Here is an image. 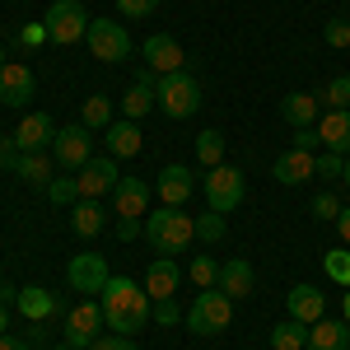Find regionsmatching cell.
I'll list each match as a JSON object with an SVG mask.
<instances>
[{
    "instance_id": "obj_1",
    "label": "cell",
    "mask_w": 350,
    "mask_h": 350,
    "mask_svg": "<svg viewBox=\"0 0 350 350\" xmlns=\"http://www.w3.org/2000/svg\"><path fill=\"white\" fill-rule=\"evenodd\" d=\"M103 323L108 332L117 336H135V332H145L150 327V313H154V299L145 295V285H135L131 275H112L108 285H103Z\"/></svg>"
},
{
    "instance_id": "obj_2",
    "label": "cell",
    "mask_w": 350,
    "mask_h": 350,
    "mask_svg": "<svg viewBox=\"0 0 350 350\" xmlns=\"http://www.w3.org/2000/svg\"><path fill=\"white\" fill-rule=\"evenodd\" d=\"M191 239H196V215H187L183 206H159L154 215H145V243L163 257L191 247Z\"/></svg>"
},
{
    "instance_id": "obj_3",
    "label": "cell",
    "mask_w": 350,
    "mask_h": 350,
    "mask_svg": "<svg viewBox=\"0 0 350 350\" xmlns=\"http://www.w3.org/2000/svg\"><path fill=\"white\" fill-rule=\"evenodd\" d=\"M154 98H159L163 117H173V122H187L191 112L201 108V80H196L191 70L159 75V89H154Z\"/></svg>"
},
{
    "instance_id": "obj_4",
    "label": "cell",
    "mask_w": 350,
    "mask_h": 350,
    "mask_svg": "<svg viewBox=\"0 0 350 350\" xmlns=\"http://www.w3.org/2000/svg\"><path fill=\"white\" fill-rule=\"evenodd\" d=\"M229 318H234V299L215 285V290H196V299H191L183 323H187L196 336H219V332L229 327Z\"/></svg>"
},
{
    "instance_id": "obj_5",
    "label": "cell",
    "mask_w": 350,
    "mask_h": 350,
    "mask_svg": "<svg viewBox=\"0 0 350 350\" xmlns=\"http://www.w3.org/2000/svg\"><path fill=\"white\" fill-rule=\"evenodd\" d=\"M201 191H206V206L215 215H229V211H239V201L247 196V183H243V173L234 163H215V168H206Z\"/></svg>"
},
{
    "instance_id": "obj_6",
    "label": "cell",
    "mask_w": 350,
    "mask_h": 350,
    "mask_svg": "<svg viewBox=\"0 0 350 350\" xmlns=\"http://www.w3.org/2000/svg\"><path fill=\"white\" fill-rule=\"evenodd\" d=\"M42 24H47V42H56V47H75L89 38V14L80 0H52Z\"/></svg>"
},
{
    "instance_id": "obj_7",
    "label": "cell",
    "mask_w": 350,
    "mask_h": 350,
    "mask_svg": "<svg viewBox=\"0 0 350 350\" xmlns=\"http://www.w3.org/2000/svg\"><path fill=\"white\" fill-rule=\"evenodd\" d=\"M84 42H89V52L98 56L103 66H122L135 47L131 33L117 24V19H89V38H84Z\"/></svg>"
},
{
    "instance_id": "obj_8",
    "label": "cell",
    "mask_w": 350,
    "mask_h": 350,
    "mask_svg": "<svg viewBox=\"0 0 350 350\" xmlns=\"http://www.w3.org/2000/svg\"><path fill=\"white\" fill-rule=\"evenodd\" d=\"M66 280H70V290L98 299V295H103V285L112 280V271H108V262H103V252H75L70 267H66Z\"/></svg>"
},
{
    "instance_id": "obj_9",
    "label": "cell",
    "mask_w": 350,
    "mask_h": 350,
    "mask_svg": "<svg viewBox=\"0 0 350 350\" xmlns=\"http://www.w3.org/2000/svg\"><path fill=\"white\" fill-rule=\"evenodd\" d=\"M103 304L98 299H84V304H75L70 313H66V341L70 346H80V350H89L98 336H103Z\"/></svg>"
},
{
    "instance_id": "obj_10",
    "label": "cell",
    "mask_w": 350,
    "mask_h": 350,
    "mask_svg": "<svg viewBox=\"0 0 350 350\" xmlns=\"http://www.w3.org/2000/svg\"><path fill=\"white\" fill-rule=\"evenodd\" d=\"M89 150H94V140H89V126H61V131H56V140H52V159L61 163V168H70V173H80L84 163L94 159V154H89Z\"/></svg>"
},
{
    "instance_id": "obj_11",
    "label": "cell",
    "mask_w": 350,
    "mask_h": 350,
    "mask_svg": "<svg viewBox=\"0 0 350 350\" xmlns=\"http://www.w3.org/2000/svg\"><path fill=\"white\" fill-rule=\"evenodd\" d=\"M140 52H145V66H150L154 75H173V70H187L183 42H178V38H168V33H150Z\"/></svg>"
},
{
    "instance_id": "obj_12",
    "label": "cell",
    "mask_w": 350,
    "mask_h": 350,
    "mask_svg": "<svg viewBox=\"0 0 350 350\" xmlns=\"http://www.w3.org/2000/svg\"><path fill=\"white\" fill-rule=\"evenodd\" d=\"M117 178H122V173H117V159H112V154H103V159H89L80 173H75L80 201H94V196L112 191V187H117Z\"/></svg>"
},
{
    "instance_id": "obj_13",
    "label": "cell",
    "mask_w": 350,
    "mask_h": 350,
    "mask_svg": "<svg viewBox=\"0 0 350 350\" xmlns=\"http://www.w3.org/2000/svg\"><path fill=\"white\" fill-rule=\"evenodd\" d=\"M154 89H159V75L150 70V66H140L135 70L131 89H126V98H122V112H126V122H140L150 108H159V98H154Z\"/></svg>"
},
{
    "instance_id": "obj_14",
    "label": "cell",
    "mask_w": 350,
    "mask_h": 350,
    "mask_svg": "<svg viewBox=\"0 0 350 350\" xmlns=\"http://www.w3.org/2000/svg\"><path fill=\"white\" fill-rule=\"evenodd\" d=\"M14 308H19V318H28V323H47V318H56V313L66 308V304H61V295L47 290V285H24L19 299H14Z\"/></svg>"
},
{
    "instance_id": "obj_15",
    "label": "cell",
    "mask_w": 350,
    "mask_h": 350,
    "mask_svg": "<svg viewBox=\"0 0 350 350\" xmlns=\"http://www.w3.org/2000/svg\"><path fill=\"white\" fill-rule=\"evenodd\" d=\"M191 191H196V173H191L187 163H168L159 173V183H154V196H159L163 206H187Z\"/></svg>"
},
{
    "instance_id": "obj_16",
    "label": "cell",
    "mask_w": 350,
    "mask_h": 350,
    "mask_svg": "<svg viewBox=\"0 0 350 350\" xmlns=\"http://www.w3.org/2000/svg\"><path fill=\"white\" fill-rule=\"evenodd\" d=\"M0 103H5V108L33 103V70H28V66H19V61H5V66H0Z\"/></svg>"
},
{
    "instance_id": "obj_17",
    "label": "cell",
    "mask_w": 350,
    "mask_h": 350,
    "mask_svg": "<svg viewBox=\"0 0 350 350\" xmlns=\"http://www.w3.org/2000/svg\"><path fill=\"white\" fill-rule=\"evenodd\" d=\"M308 178H318V154H308V150H280L275 154V183H285V187H299V183H308Z\"/></svg>"
},
{
    "instance_id": "obj_18",
    "label": "cell",
    "mask_w": 350,
    "mask_h": 350,
    "mask_svg": "<svg viewBox=\"0 0 350 350\" xmlns=\"http://www.w3.org/2000/svg\"><path fill=\"white\" fill-rule=\"evenodd\" d=\"M61 126H52V117L47 112H28L24 122H19V131H14V140H19V154H38V150H52V140Z\"/></svg>"
},
{
    "instance_id": "obj_19",
    "label": "cell",
    "mask_w": 350,
    "mask_h": 350,
    "mask_svg": "<svg viewBox=\"0 0 350 350\" xmlns=\"http://www.w3.org/2000/svg\"><path fill=\"white\" fill-rule=\"evenodd\" d=\"M318 140H323V150H332V154L346 159L350 154V112L323 108V117H318Z\"/></svg>"
},
{
    "instance_id": "obj_20",
    "label": "cell",
    "mask_w": 350,
    "mask_h": 350,
    "mask_svg": "<svg viewBox=\"0 0 350 350\" xmlns=\"http://www.w3.org/2000/svg\"><path fill=\"white\" fill-rule=\"evenodd\" d=\"M150 196L154 187L150 183H140V178H117V187H112V206H117V215H145L150 211Z\"/></svg>"
},
{
    "instance_id": "obj_21",
    "label": "cell",
    "mask_w": 350,
    "mask_h": 350,
    "mask_svg": "<svg viewBox=\"0 0 350 350\" xmlns=\"http://www.w3.org/2000/svg\"><path fill=\"white\" fill-rule=\"evenodd\" d=\"M178 285H183V271H178V262L173 257H159V262H150V271H145V295L154 299H173L178 295Z\"/></svg>"
},
{
    "instance_id": "obj_22",
    "label": "cell",
    "mask_w": 350,
    "mask_h": 350,
    "mask_svg": "<svg viewBox=\"0 0 350 350\" xmlns=\"http://www.w3.org/2000/svg\"><path fill=\"white\" fill-rule=\"evenodd\" d=\"M290 318H295V323H304V327L323 323V318H327L323 290H313V285H295V290H290Z\"/></svg>"
},
{
    "instance_id": "obj_23",
    "label": "cell",
    "mask_w": 350,
    "mask_h": 350,
    "mask_svg": "<svg viewBox=\"0 0 350 350\" xmlns=\"http://www.w3.org/2000/svg\"><path fill=\"white\" fill-rule=\"evenodd\" d=\"M280 117L290 122V126H318V117H323V94H285V103H280Z\"/></svg>"
},
{
    "instance_id": "obj_24",
    "label": "cell",
    "mask_w": 350,
    "mask_h": 350,
    "mask_svg": "<svg viewBox=\"0 0 350 350\" xmlns=\"http://www.w3.org/2000/svg\"><path fill=\"white\" fill-rule=\"evenodd\" d=\"M252 285H257V271H252V262H243V257H234V262H219V290L229 299H247L252 295Z\"/></svg>"
},
{
    "instance_id": "obj_25",
    "label": "cell",
    "mask_w": 350,
    "mask_h": 350,
    "mask_svg": "<svg viewBox=\"0 0 350 350\" xmlns=\"http://www.w3.org/2000/svg\"><path fill=\"white\" fill-rule=\"evenodd\" d=\"M140 145H145V135H140L135 122H112L108 126V154L112 159H135Z\"/></svg>"
},
{
    "instance_id": "obj_26",
    "label": "cell",
    "mask_w": 350,
    "mask_h": 350,
    "mask_svg": "<svg viewBox=\"0 0 350 350\" xmlns=\"http://www.w3.org/2000/svg\"><path fill=\"white\" fill-rule=\"evenodd\" d=\"M308 350H350V323H332V318L313 323L308 327Z\"/></svg>"
},
{
    "instance_id": "obj_27",
    "label": "cell",
    "mask_w": 350,
    "mask_h": 350,
    "mask_svg": "<svg viewBox=\"0 0 350 350\" xmlns=\"http://www.w3.org/2000/svg\"><path fill=\"white\" fill-rule=\"evenodd\" d=\"M103 224H108V215H103L98 201H75V211H70V229H75L80 239H98Z\"/></svg>"
},
{
    "instance_id": "obj_28",
    "label": "cell",
    "mask_w": 350,
    "mask_h": 350,
    "mask_svg": "<svg viewBox=\"0 0 350 350\" xmlns=\"http://www.w3.org/2000/svg\"><path fill=\"white\" fill-rule=\"evenodd\" d=\"M14 178H24L28 187H47V183H52V159H47V150H38V154H19Z\"/></svg>"
},
{
    "instance_id": "obj_29",
    "label": "cell",
    "mask_w": 350,
    "mask_h": 350,
    "mask_svg": "<svg viewBox=\"0 0 350 350\" xmlns=\"http://www.w3.org/2000/svg\"><path fill=\"white\" fill-rule=\"evenodd\" d=\"M271 350H308V327L285 318L280 327H271Z\"/></svg>"
},
{
    "instance_id": "obj_30",
    "label": "cell",
    "mask_w": 350,
    "mask_h": 350,
    "mask_svg": "<svg viewBox=\"0 0 350 350\" xmlns=\"http://www.w3.org/2000/svg\"><path fill=\"white\" fill-rule=\"evenodd\" d=\"M80 122L89 126V131H98V126L108 131V126H112V98H103V94H89V98L80 103Z\"/></svg>"
},
{
    "instance_id": "obj_31",
    "label": "cell",
    "mask_w": 350,
    "mask_h": 350,
    "mask_svg": "<svg viewBox=\"0 0 350 350\" xmlns=\"http://www.w3.org/2000/svg\"><path fill=\"white\" fill-rule=\"evenodd\" d=\"M196 163H201V168H215V163H224V135H219L215 126L196 135Z\"/></svg>"
},
{
    "instance_id": "obj_32",
    "label": "cell",
    "mask_w": 350,
    "mask_h": 350,
    "mask_svg": "<svg viewBox=\"0 0 350 350\" xmlns=\"http://www.w3.org/2000/svg\"><path fill=\"white\" fill-rule=\"evenodd\" d=\"M187 275H191V285H196V290H215V285H219V262H211V257L201 252V257H191Z\"/></svg>"
},
{
    "instance_id": "obj_33",
    "label": "cell",
    "mask_w": 350,
    "mask_h": 350,
    "mask_svg": "<svg viewBox=\"0 0 350 350\" xmlns=\"http://www.w3.org/2000/svg\"><path fill=\"white\" fill-rule=\"evenodd\" d=\"M323 271H327V280H336L341 290H350V252H327Z\"/></svg>"
},
{
    "instance_id": "obj_34",
    "label": "cell",
    "mask_w": 350,
    "mask_h": 350,
    "mask_svg": "<svg viewBox=\"0 0 350 350\" xmlns=\"http://www.w3.org/2000/svg\"><path fill=\"white\" fill-rule=\"evenodd\" d=\"M323 108H341V112H350V75H336V80L323 89Z\"/></svg>"
},
{
    "instance_id": "obj_35",
    "label": "cell",
    "mask_w": 350,
    "mask_h": 350,
    "mask_svg": "<svg viewBox=\"0 0 350 350\" xmlns=\"http://www.w3.org/2000/svg\"><path fill=\"white\" fill-rule=\"evenodd\" d=\"M224 234H229V224H224V215H215V211L196 219V239L201 243H224Z\"/></svg>"
},
{
    "instance_id": "obj_36",
    "label": "cell",
    "mask_w": 350,
    "mask_h": 350,
    "mask_svg": "<svg viewBox=\"0 0 350 350\" xmlns=\"http://www.w3.org/2000/svg\"><path fill=\"white\" fill-rule=\"evenodd\" d=\"M336 215H341V196L336 191H318L313 196V219H332L336 224Z\"/></svg>"
},
{
    "instance_id": "obj_37",
    "label": "cell",
    "mask_w": 350,
    "mask_h": 350,
    "mask_svg": "<svg viewBox=\"0 0 350 350\" xmlns=\"http://www.w3.org/2000/svg\"><path fill=\"white\" fill-rule=\"evenodd\" d=\"M47 196L61 201V206H75V201H80V187H75V178H52V183H47Z\"/></svg>"
},
{
    "instance_id": "obj_38",
    "label": "cell",
    "mask_w": 350,
    "mask_h": 350,
    "mask_svg": "<svg viewBox=\"0 0 350 350\" xmlns=\"http://www.w3.org/2000/svg\"><path fill=\"white\" fill-rule=\"evenodd\" d=\"M183 318H187V313H183L173 299H159V304H154V313H150V323H154V327H173V323H183Z\"/></svg>"
},
{
    "instance_id": "obj_39",
    "label": "cell",
    "mask_w": 350,
    "mask_h": 350,
    "mask_svg": "<svg viewBox=\"0 0 350 350\" xmlns=\"http://www.w3.org/2000/svg\"><path fill=\"white\" fill-rule=\"evenodd\" d=\"M323 38H327V47H350V19H327Z\"/></svg>"
},
{
    "instance_id": "obj_40",
    "label": "cell",
    "mask_w": 350,
    "mask_h": 350,
    "mask_svg": "<svg viewBox=\"0 0 350 350\" xmlns=\"http://www.w3.org/2000/svg\"><path fill=\"white\" fill-rule=\"evenodd\" d=\"M159 10V0H117V14H126V19H150Z\"/></svg>"
},
{
    "instance_id": "obj_41",
    "label": "cell",
    "mask_w": 350,
    "mask_h": 350,
    "mask_svg": "<svg viewBox=\"0 0 350 350\" xmlns=\"http://www.w3.org/2000/svg\"><path fill=\"white\" fill-rule=\"evenodd\" d=\"M341 168H346V159H341V154H332V150H323V154H318V178L341 183Z\"/></svg>"
},
{
    "instance_id": "obj_42",
    "label": "cell",
    "mask_w": 350,
    "mask_h": 350,
    "mask_svg": "<svg viewBox=\"0 0 350 350\" xmlns=\"http://www.w3.org/2000/svg\"><path fill=\"white\" fill-rule=\"evenodd\" d=\"M89 350H140V346H135V336H117V332H108V336H98Z\"/></svg>"
},
{
    "instance_id": "obj_43",
    "label": "cell",
    "mask_w": 350,
    "mask_h": 350,
    "mask_svg": "<svg viewBox=\"0 0 350 350\" xmlns=\"http://www.w3.org/2000/svg\"><path fill=\"white\" fill-rule=\"evenodd\" d=\"M145 234V219H135V215H117V239L122 243H131Z\"/></svg>"
},
{
    "instance_id": "obj_44",
    "label": "cell",
    "mask_w": 350,
    "mask_h": 350,
    "mask_svg": "<svg viewBox=\"0 0 350 350\" xmlns=\"http://www.w3.org/2000/svg\"><path fill=\"white\" fill-rule=\"evenodd\" d=\"M290 145H295V150H308V154H313V150L323 145V140H318V126H295V140H290Z\"/></svg>"
},
{
    "instance_id": "obj_45",
    "label": "cell",
    "mask_w": 350,
    "mask_h": 350,
    "mask_svg": "<svg viewBox=\"0 0 350 350\" xmlns=\"http://www.w3.org/2000/svg\"><path fill=\"white\" fill-rule=\"evenodd\" d=\"M19 42H24L28 52H33V47H42V42H47V24H24V33H19Z\"/></svg>"
},
{
    "instance_id": "obj_46",
    "label": "cell",
    "mask_w": 350,
    "mask_h": 350,
    "mask_svg": "<svg viewBox=\"0 0 350 350\" xmlns=\"http://www.w3.org/2000/svg\"><path fill=\"white\" fill-rule=\"evenodd\" d=\"M14 150H19V140H14V135H0V168H10V173H14V163H19Z\"/></svg>"
},
{
    "instance_id": "obj_47",
    "label": "cell",
    "mask_w": 350,
    "mask_h": 350,
    "mask_svg": "<svg viewBox=\"0 0 350 350\" xmlns=\"http://www.w3.org/2000/svg\"><path fill=\"white\" fill-rule=\"evenodd\" d=\"M336 234H341V243L350 247V206H341V215H336Z\"/></svg>"
},
{
    "instance_id": "obj_48",
    "label": "cell",
    "mask_w": 350,
    "mask_h": 350,
    "mask_svg": "<svg viewBox=\"0 0 350 350\" xmlns=\"http://www.w3.org/2000/svg\"><path fill=\"white\" fill-rule=\"evenodd\" d=\"M0 350H28V341H19V336H0Z\"/></svg>"
},
{
    "instance_id": "obj_49",
    "label": "cell",
    "mask_w": 350,
    "mask_h": 350,
    "mask_svg": "<svg viewBox=\"0 0 350 350\" xmlns=\"http://www.w3.org/2000/svg\"><path fill=\"white\" fill-rule=\"evenodd\" d=\"M5 327H10V304H0V336H5Z\"/></svg>"
},
{
    "instance_id": "obj_50",
    "label": "cell",
    "mask_w": 350,
    "mask_h": 350,
    "mask_svg": "<svg viewBox=\"0 0 350 350\" xmlns=\"http://www.w3.org/2000/svg\"><path fill=\"white\" fill-rule=\"evenodd\" d=\"M341 187H350V154H346V168H341Z\"/></svg>"
},
{
    "instance_id": "obj_51",
    "label": "cell",
    "mask_w": 350,
    "mask_h": 350,
    "mask_svg": "<svg viewBox=\"0 0 350 350\" xmlns=\"http://www.w3.org/2000/svg\"><path fill=\"white\" fill-rule=\"evenodd\" d=\"M52 350H80V346H70V341H66V346H52Z\"/></svg>"
},
{
    "instance_id": "obj_52",
    "label": "cell",
    "mask_w": 350,
    "mask_h": 350,
    "mask_svg": "<svg viewBox=\"0 0 350 350\" xmlns=\"http://www.w3.org/2000/svg\"><path fill=\"white\" fill-rule=\"evenodd\" d=\"M346 323H350V290H346Z\"/></svg>"
},
{
    "instance_id": "obj_53",
    "label": "cell",
    "mask_w": 350,
    "mask_h": 350,
    "mask_svg": "<svg viewBox=\"0 0 350 350\" xmlns=\"http://www.w3.org/2000/svg\"><path fill=\"white\" fill-rule=\"evenodd\" d=\"M0 66H5V47H0Z\"/></svg>"
},
{
    "instance_id": "obj_54",
    "label": "cell",
    "mask_w": 350,
    "mask_h": 350,
    "mask_svg": "<svg viewBox=\"0 0 350 350\" xmlns=\"http://www.w3.org/2000/svg\"><path fill=\"white\" fill-rule=\"evenodd\" d=\"M0 290H5V275H0Z\"/></svg>"
}]
</instances>
